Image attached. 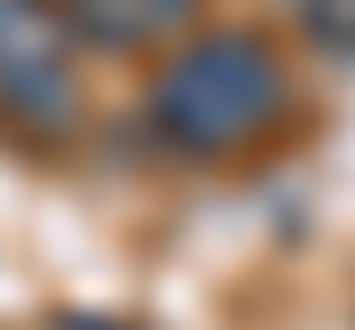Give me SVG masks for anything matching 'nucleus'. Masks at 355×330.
I'll return each instance as SVG.
<instances>
[{"label":"nucleus","mask_w":355,"mask_h":330,"mask_svg":"<svg viewBox=\"0 0 355 330\" xmlns=\"http://www.w3.org/2000/svg\"><path fill=\"white\" fill-rule=\"evenodd\" d=\"M297 17H306L314 50H331V58H355V0H297Z\"/></svg>","instance_id":"4"},{"label":"nucleus","mask_w":355,"mask_h":330,"mask_svg":"<svg viewBox=\"0 0 355 330\" xmlns=\"http://www.w3.org/2000/svg\"><path fill=\"white\" fill-rule=\"evenodd\" d=\"M58 8H67L75 42H99V50H149V42H166V33L190 25L198 0H58Z\"/></svg>","instance_id":"3"},{"label":"nucleus","mask_w":355,"mask_h":330,"mask_svg":"<svg viewBox=\"0 0 355 330\" xmlns=\"http://www.w3.org/2000/svg\"><path fill=\"white\" fill-rule=\"evenodd\" d=\"M289 107V67L265 33H190L149 82V141L166 157L215 165L257 149Z\"/></svg>","instance_id":"1"},{"label":"nucleus","mask_w":355,"mask_h":330,"mask_svg":"<svg viewBox=\"0 0 355 330\" xmlns=\"http://www.w3.org/2000/svg\"><path fill=\"white\" fill-rule=\"evenodd\" d=\"M0 116L33 132L75 124V25L58 0H0Z\"/></svg>","instance_id":"2"}]
</instances>
